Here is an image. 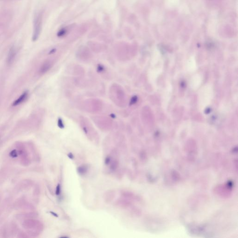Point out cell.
<instances>
[{"mask_svg": "<svg viewBox=\"0 0 238 238\" xmlns=\"http://www.w3.org/2000/svg\"><path fill=\"white\" fill-rule=\"evenodd\" d=\"M42 15L40 14L35 17L34 20V29L32 37L33 41H36L38 39L42 29Z\"/></svg>", "mask_w": 238, "mask_h": 238, "instance_id": "6da1fadb", "label": "cell"}, {"mask_svg": "<svg viewBox=\"0 0 238 238\" xmlns=\"http://www.w3.org/2000/svg\"><path fill=\"white\" fill-rule=\"evenodd\" d=\"M16 50L14 47H12L8 53L7 62L9 64H11L14 62L16 56Z\"/></svg>", "mask_w": 238, "mask_h": 238, "instance_id": "7a4b0ae2", "label": "cell"}, {"mask_svg": "<svg viewBox=\"0 0 238 238\" xmlns=\"http://www.w3.org/2000/svg\"><path fill=\"white\" fill-rule=\"evenodd\" d=\"M52 64L50 61H46L44 62L43 64L42 65L40 69V73L42 74H43L48 72L49 69L51 68Z\"/></svg>", "mask_w": 238, "mask_h": 238, "instance_id": "3957f363", "label": "cell"}, {"mask_svg": "<svg viewBox=\"0 0 238 238\" xmlns=\"http://www.w3.org/2000/svg\"><path fill=\"white\" fill-rule=\"evenodd\" d=\"M28 92L27 91L24 92L17 100H15L13 102L12 105L13 106H17L18 105H20V104L22 103H23L26 100V99L27 98V97L28 96Z\"/></svg>", "mask_w": 238, "mask_h": 238, "instance_id": "277c9868", "label": "cell"}, {"mask_svg": "<svg viewBox=\"0 0 238 238\" xmlns=\"http://www.w3.org/2000/svg\"><path fill=\"white\" fill-rule=\"evenodd\" d=\"M58 125H59V127H62V128L64 127V125H63V123H62V119H60L58 120Z\"/></svg>", "mask_w": 238, "mask_h": 238, "instance_id": "5b68a950", "label": "cell"}]
</instances>
